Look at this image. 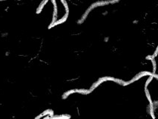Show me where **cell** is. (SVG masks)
<instances>
[{"mask_svg":"<svg viewBox=\"0 0 158 119\" xmlns=\"http://www.w3.org/2000/svg\"><path fill=\"white\" fill-rule=\"evenodd\" d=\"M113 1V0H112ZM67 8V16L63 23L80 24L94 6L108 0H63Z\"/></svg>","mask_w":158,"mask_h":119,"instance_id":"1","label":"cell"},{"mask_svg":"<svg viewBox=\"0 0 158 119\" xmlns=\"http://www.w3.org/2000/svg\"><path fill=\"white\" fill-rule=\"evenodd\" d=\"M108 1H112V0H108Z\"/></svg>","mask_w":158,"mask_h":119,"instance_id":"2","label":"cell"}]
</instances>
